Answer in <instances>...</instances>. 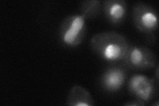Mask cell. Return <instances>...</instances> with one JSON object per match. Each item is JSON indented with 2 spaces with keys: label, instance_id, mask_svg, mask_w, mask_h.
Masks as SVG:
<instances>
[{
  "label": "cell",
  "instance_id": "1",
  "mask_svg": "<svg viewBox=\"0 0 159 106\" xmlns=\"http://www.w3.org/2000/svg\"><path fill=\"white\" fill-rule=\"evenodd\" d=\"M129 46L126 37L115 31L97 33L90 41L93 51L107 62L122 61Z\"/></svg>",
  "mask_w": 159,
  "mask_h": 106
},
{
  "label": "cell",
  "instance_id": "2",
  "mask_svg": "<svg viewBox=\"0 0 159 106\" xmlns=\"http://www.w3.org/2000/svg\"><path fill=\"white\" fill-rule=\"evenodd\" d=\"M86 31V18L82 15H69L63 19L60 25V39L66 46L75 47L82 43Z\"/></svg>",
  "mask_w": 159,
  "mask_h": 106
},
{
  "label": "cell",
  "instance_id": "3",
  "mask_svg": "<svg viewBox=\"0 0 159 106\" xmlns=\"http://www.w3.org/2000/svg\"><path fill=\"white\" fill-rule=\"evenodd\" d=\"M133 23L139 31L147 36H153L158 26L157 12L152 6L144 3L138 2L134 5L132 12Z\"/></svg>",
  "mask_w": 159,
  "mask_h": 106
},
{
  "label": "cell",
  "instance_id": "4",
  "mask_svg": "<svg viewBox=\"0 0 159 106\" xmlns=\"http://www.w3.org/2000/svg\"><path fill=\"white\" fill-rule=\"evenodd\" d=\"M155 80L143 74H134L129 80L128 91L135 99L147 105L157 94Z\"/></svg>",
  "mask_w": 159,
  "mask_h": 106
},
{
  "label": "cell",
  "instance_id": "5",
  "mask_svg": "<svg viewBox=\"0 0 159 106\" xmlns=\"http://www.w3.org/2000/svg\"><path fill=\"white\" fill-rule=\"evenodd\" d=\"M122 61L129 68L144 70L155 68L157 58L155 54L146 47L130 45Z\"/></svg>",
  "mask_w": 159,
  "mask_h": 106
},
{
  "label": "cell",
  "instance_id": "6",
  "mask_svg": "<svg viewBox=\"0 0 159 106\" xmlns=\"http://www.w3.org/2000/svg\"><path fill=\"white\" fill-rule=\"evenodd\" d=\"M125 80V70L119 66H111L102 74L99 82L102 88L106 92L115 93L122 88Z\"/></svg>",
  "mask_w": 159,
  "mask_h": 106
},
{
  "label": "cell",
  "instance_id": "7",
  "mask_svg": "<svg viewBox=\"0 0 159 106\" xmlns=\"http://www.w3.org/2000/svg\"><path fill=\"white\" fill-rule=\"evenodd\" d=\"M102 9L107 21L112 25H121L126 18L127 5L124 0H106L102 4Z\"/></svg>",
  "mask_w": 159,
  "mask_h": 106
},
{
  "label": "cell",
  "instance_id": "8",
  "mask_svg": "<svg viewBox=\"0 0 159 106\" xmlns=\"http://www.w3.org/2000/svg\"><path fill=\"white\" fill-rule=\"evenodd\" d=\"M66 104L69 106H93L95 102L88 90L81 85H75L70 90Z\"/></svg>",
  "mask_w": 159,
  "mask_h": 106
},
{
  "label": "cell",
  "instance_id": "9",
  "mask_svg": "<svg viewBox=\"0 0 159 106\" xmlns=\"http://www.w3.org/2000/svg\"><path fill=\"white\" fill-rule=\"evenodd\" d=\"M102 7V3L99 0H85L80 6V14L86 19L94 18L98 16Z\"/></svg>",
  "mask_w": 159,
  "mask_h": 106
},
{
  "label": "cell",
  "instance_id": "10",
  "mask_svg": "<svg viewBox=\"0 0 159 106\" xmlns=\"http://www.w3.org/2000/svg\"><path fill=\"white\" fill-rule=\"evenodd\" d=\"M125 105H129V106H144L145 105L144 104H143L142 102H139V101L135 99H134L133 100L129 101V102H127L126 103L124 104Z\"/></svg>",
  "mask_w": 159,
  "mask_h": 106
}]
</instances>
